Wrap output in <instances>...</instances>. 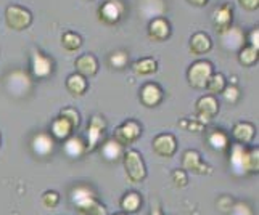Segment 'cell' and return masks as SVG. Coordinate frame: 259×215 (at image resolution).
<instances>
[{"label":"cell","mask_w":259,"mask_h":215,"mask_svg":"<svg viewBox=\"0 0 259 215\" xmlns=\"http://www.w3.org/2000/svg\"><path fill=\"white\" fill-rule=\"evenodd\" d=\"M71 201L76 205L77 212L82 215H108L106 207L102 202H98L97 194L87 185H77L76 188H73Z\"/></svg>","instance_id":"cell-1"},{"label":"cell","mask_w":259,"mask_h":215,"mask_svg":"<svg viewBox=\"0 0 259 215\" xmlns=\"http://www.w3.org/2000/svg\"><path fill=\"white\" fill-rule=\"evenodd\" d=\"M122 160H124V169H126L127 178L132 183H140L145 180L147 169H145L144 157H142L139 151H136V149L124 151Z\"/></svg>","instance_id":"cell-2"},{"label":"cell","mask_w":259,"mask_h":215,"mask_svg":"<svg viewBox=\"0 0 259 215\" xmlns=\"http://www.w3.org/2000/svg\"><path fill=\"white\" fill-rule=\"evenodd\" d=\"M5 21L8 28L15 31H23L28 29L32 23V15L28 8L20 7V5H10L5 10Z\"/></svg>","instance_id":"cell-3"},{"label":"cell","mask_w":259,"mask_h":215,"mask_svg":"<svg viewBox=\"0 0 259 215\" xmlns=\"http://www.w3.org/2000/svg\"><path fill=\"white\" fill-rule=\"evenodd\" d=\"M212 74V65L206 60H198L187 71V79L193 88H204L209 76Z\"/></svg>","instance_id":"cell-4"},{"label":"cell","mask_w":259,"mask_h":215,"mask_svg":"<svg viewBox=\"0 0 259 215\" xmlns=\"http://www.w3.org/2000/svg\"><path fill=\"white\" fill-rule=\"evenodd\" d=\"M142 135V127L140 124L136 121H126L122 122L118 129L114 130V140L122 146L132 145L134 141H137L139 137Z\"/></svg>","instance_id":"cell-5"},{"label":"cell","mask_w":259,"mask_h":215,"mask_svg":"<svg viewBox=\"0 0 259 215\" xmlns=\"http://www.w3.org/2000/svg\"><path fill=\"white\" fill-rule=\"evenodd\" d=\"M105 130H106V122L102 116H94L89 122V127H87V141H85V148L87 151H94L105 135Z\"/></svg>","instance_id":"cell-6"},{"label":"cell","mask_w":259,"mask_h":215,"mask_svg":"<svg viewBox=\"0 0 259 215\" xmlns=\"http://www.w3.org/2000/svg\"><path fill=\"white\" fill-rule=\"evenodd\" d=\"M124 13V5L121 0H105L98 8V18L105 24H116Z\"/></svg>","instance_id":"cell-7"},{"label":"cell","mask_w":259,"mask_h":215,"mask_svg":"<svg viewBox=\"0 0 259 215\" xmlns=\"http://www.w3.org/2000/svg\"><path fill=\"white\" fill-rule=\"evenodd\" d=\"M182 169L185 172H193L198 175H208L211 174V167L204 164L201 160V156L198 151L195 149H187L182 156Z\"/></svg>","instance_id":"cell-8"},{"label":"cell","mask_w":259,"mask_h":215,"mask_svg":"<svg viewBox=\"0 0 259 215\" xmlns=\"http://www.w3.org/2000/svg\"><path fill=\"white\" fill-rule=\"evenodd\" d=\"M219 111V103L214 98V95H204L196 101V114H198V121L206 125L214 116Z\"/></svg>","instance_id":"cell-9"},{"label":"cell","mask_w":259,"mask_h":215,"mask_svg":"<svg viewBox=\"0 0 259 215\" xmlns=\"http://www.w3.org/2000/svg\"><path fill=\"white\" fill-rule=\"evenodd\" d=\"M31 69L37 79H47L53 73V61L52 58L42 55L39 50H34L31 55Z\"/></svg>","instance_id":"cell-10"},{"label":"cell","mask_w":259,"mask_h":215,"mask_svg":"<svg viewBox=\"0 0 259 215\" xmlns=\"http://www.w3.org/2000/svg\"><path fill=\"white\" fill-rule=\"evenodd\" d=\"M53 137L47 132H39L35 133L31 140V148H32V153L39 157H47L53 153Z\"/></svg>","instance_id":"cell-11"},{"label":"cell","mask_w":259,"mask_h":215,"mask_svg":"<svg viewBox=\"0 0 259 215\" xmlns=\"http://www.w3.org/2000/svg\"><path fill=\"white\" fill-rule=\"evenodd\" d=\"M177 149V140L172 133H161L153 140V151L161 157H171Z\"/></svg>","instance_id":"cell-12"},{"label":"cell","mask_w":259,"mask_h":215,"mask_svg":"<svg viewBox=\"0 0 259 215\" xmlns=\"http://www.w3.org/2000/svg\"><path fill=\"white\" fill-rule=\"evenodd\" d=\"M171 35V24L163 16H156L148 23V37L155 42H163Z\"/></svg>","instance_id":"cell-13"},{"label":"cell","mask_w":259,"mask_h":215,"mask_svg":"<svg viewBox=\"0 0 259 215\" xmlns=\"http://www.w3.org/2000/svg\"><path fill=\"white\" fill-rule=\"evenodd\" d=\"M212 23L216 26V31L219 34L226 32L232 26V5L222 4L214 8L212 12Z\"/></svg>","instance_id":"cell-14"},{"label":"cell","mask_w":259,"mask_h":215,"mask_svg":"<svg viewBox=\"0 0 259 215\" xmlns=\"http://www.w3.org/2000/svg\"><path fill=\"white\" fill-rule=\"evenodd\" d=\"M163 100V90L159 88V85L148 82L140 88V101L148 107L158 106Z\"/></svg>","instance_id":"cell-15"},{"label":"cell","mask_w":259,"mask_h":215,"mask_svg":"<svg viewBox=\"0 0 259 215\" xmlns=\"http://www.w3.org/2000/svg\"><path fill=\"white\" fill-rule=\"evenodd\" d=\"M74 66H76L77 74L84 76L85 79L94 77L98 73V61L94 55H91V53H85V55L79 57L74 63Z\"/></svg>","instance_id":"cell-16"},{"label":"cell","mask_w":259,"mask_h":215,"mask_svg":"<svg viewBox=\"0 0 259 215\" xmlns=\"http://www.w3.org/2000/svg\"><path fill=\"white\" fill-rule=\"evenodd\" d=\"M254 135H256V129H254V125L249 122H237L234 125V129H232V137H234V140L240 143V145L251 143L254 140Z\"/></svg>","instance_id":"cell-17"},{"label":"cell","mask_w":259,"mask_h":215,"mask_svg":"<svg viewBox=\"0 0 259 215\" xmlns=\"http://www.w3.org/2000/svg\"><path fill=\"white\" fill-rule=\"evenodd\" d=\"M221 37H222V45H224L227 50L238 51L240 48L243 47V43H245V34L242 32V29L232 28V26L226 32L221 34Z\"/></svg>","instance_id":"cell-18"},{"label":"cell","mask_w":259,"mask_h":215,"mask_svg":"<svg viewBox=\"0 0 259 215\" xmlns=\"http://www.w3.org/2000/svg\"><path fill=\"white\" fill-rule=\"evenodd\" d=\"M245 146L240 145V143H234L230 148V157L229 163L230 167L234 170V174L237 175H245Z\"/></svg>","instance_id":"cell-19"},{"label":"cell","mask_w":259,"mask_h":215,"mask_svg":"<svg viewBox=\"0 0 259 215\" xmlns=\"http://www.w3.org/2000/svg\"><path fill=\"white\" fill-rule=\"evenodd\" d=\"M189 47H190L192 55L200 57V55H204V53H208L212 48V42L206 32H195L190 37Z\"/></svg>","instance_id":"cell-20"},{"label":"cell","mask_w":259,"mask_h":215,"mask_svg":"<svg viewBox=\"0 0 259 215\" xmlns=\"http://www.w3.org/2000/svg\"><path fill=\"white\" fill-rule=\"evenodd\" d=\"M63 149H65V153H66L69 157H73V159L82 157V154L87 153L85 141H84L81 137H76V135H69V137L65 140Z\"/></svg>","instance_id":"cell-21"},{"label":"cell","mask_w":259,"mask_h":215,"mask_svg":"<svg viewBox=\"0 0 259 215\" xmlns=\"http://www.w3.org/2000/svg\"><path fill=\"white\" fill-rule=\"evenodd\" d=\"M100 153L103 156V159L110 160V163H116V160H119L124 154V146L119 145L118 141L114 138L113 140H106L102 148H100Z\"/></svg>","instance_id":"cell-22"},{"label":"cell","mask_w":259,"mask_h":215,"mask_svg":"<svg viewBox=\"0 0 259 215\" xmlns=\"http://www.w3.org/2000/svg\"><path fill=\"white\" fill-rule=\"evenodd\" d=\"M31 88V80L29 77L23 74L21 71H16L10 77H8V90L16 93V92H29Z\"/></svg>","instance_id":"cell-23"},{"label":"cell","mask_w":259,"mask_h":215,"mask_svg":"<svg viewBox=\"0 0 259 215\" xmlns=\"http://www.w3.org/2000/svg\"><path fill=\"white\" fill-rule=\"evenodd\" d=\"M73 130H74L73 125L65 118H61V116H58V118L52 122V127H50V133L57 140H66L69 135H73Z\"/></svg>","instance_id":"cell-24"},{"label":"cell","mask_w":259,"mask_h":215,"mask_svg":"<svg viewBox=\"0 0 259 215\" xmlns=\"http://www.w3.org/2000/svg\"><path fill=\"white\" fill-rule=\"evenodd\" d=\"M66 88L69 90L71 95L81 96V95H84L85 90H87V79H85L84 76H81V74H77V73L71 74V76H68V79H66Z\"/></svg>","instance_id":"cell-25"},{"label":"cell","mask_w":259,"mask_h":215,"mask_svg":"<svg viewBox=\"0 0 259 215\" xmlns=\"http://www.w3.org/2000/svg\"><path fill=\"white\" fill-rule=\"evenodd\" d=\"M208 143L212 149L222 151L229 146V137H227V133L222 132L221 129H212L208 133Z\"/></svg>","instance_id":"cell-26"},{"label":"cell","mask_w":259,"mask_h":215,"mask_svg":"<svg viewBox=\"0 0 259 215\" xmlns=\"http://www.w3.org/2000/svg\"><path fill=\"white\" fill-rule=\"evenodd\" d=\"M134 73L137 76H150V74H155L156 69H158V63L153 58H142L139 61L134 63Z\"/></svg>","instance_id":"cell-27"},{"label":"cell","mask_w":259,"mask_h":215,"mask_svg":"<svg viewBox=\"0 0 259 215\" xmlns=\"http://www.w3.org/2000/svg\"><path fill=\"white\" fill-rule=\"evenodd\" d=\"M140 204H142V198L139 196V193H127V194H124L122 196V199H121V209L124 212H127V213H134V212H137L139 207H140Z\"/></svg>","instance_id":"cell-28"},{"label":"cell","mask_w":259,"mask_h":215,"mask_svg":"<svg viewBox=\"0 0 259 215\" xmlns=\"http://www.w3.org/2000/svg\"><path fill=\"white\" fill-rule=\"evenodd\" d=\"M226 77L222 76L221 73H218V74H211L209 76V79H208V82H206V85H204V88L209 92V95H218V93H222V90L226 88Z\"/></svg>","instance_id":"cell-29"},{"label":"cell","mask_w":259,"mask_h":215,"mask_svg":"<svg viewBox=\"0 0 259 215\" xmlns=\"http://www.w3.org/2000/svg\"><path fill=\"white\" fill-rule=\"evenodd\" d=\"M259 170V149L251 148L245 149V172L256 174Z\"/></svg>","instance_id":"cell-30"},{"label":"cell","mask_w":259,"mask_h":215,"mask_svg":"<svg viewBox=\"0 0 259 215\" xmlns=\"http://www.w3.org/2000/svg\"><path fill=\"white\" fill-rule=\"evenodd\" d=\"M61 45H63L65 50L68 51H76L81 48L82 45V39H81V35L76 34V32H65L63 35H61Z\"/></svg>","instance_id":"cell-31"},{"label":"cell","mask_w":259,"mask_h":215,"mask_svg":"<svg viewBox=\"0 0 259 215\" xmlns=\"http://www.w3.org/2000/svg\"><path fill=\"white\" fill-rule=\"evenodd\" d=\"M238 61L243 66H253L257 61V50L251 45H245L238 50Z\"/></svg>","instance_id":"cell-32"},{"label":"cell","mask_w":259,"mask_h":215,"mask_svg":"<svg viewBox=\"0 0 259 215\" xmlns=\"http://www.w3.org/2000/svg\"><path fill=\"white\" fill-rule=\"evenodd\" d=\"M108 63H110V66L114 69H124L129 63V55L126 51H114L110 55Z\"/></svg>","instance_id":"cell-33"},{"label":"cell","mask_w":259,"mask_h":215,"mask_svg":"<svg viewBox=\"0 0 259 215\" xmlns=\"http://www.w3.org/2000/svg\"><path fill=\"white\" fill-rule=\"evenodd\" d=\"M60 116H61V118H65L71 125H73V129H77L79 127L81 118H79V113L74 110V107H63V110L60 111Z\"/></svg>","instance_id":"cell-34"},{"label":"cell","mask_w":259,"mask_h":215,"mask_svg":"<svg viewBox=\"0 0 259 215\" xmlns=\"http://www.w3.org/2000/svg\"><path fill=\"white\" fill-rule=\"evenodd\" d=\"M60 202V194L53 190H49L42 194V204L46 205L47 209H55Z\"/></svg>","instance_id":"cell-35"},{"label":"cell","mask_w":259,"mask_h":215,"mask_svg":"<svg viewBox=\"0 0 259 215\" xmlns=\"http://www.w3.org/2000/svg\"><path fill=\"white\" fill-rule=\"evenodd\" d=\"M171 180H172L174 186L184 188V186H187V183H189V177H187V172L184 169H176L171 174Z\"/></svg>","instance_id":"cell-36"},{"label":"cell","mask_w":259,"mask_h":215,"mask_svg":"<svg viewBox=\"0 0 259 215\" xmlns=\"http://www.w3.org/2000/svg\"><path fill=\"white\" fill-rule=\"evenodd\" d=\"M230 213L232 215H253V209L248 202L240 201V202H234V205H232V209H230Z\"/></svg>","instance_id":"cell-37"},{"label":"cell","mask_w":259,"mask_h":215,"mask_svg":"<svg viewBox=\"0 0 259 215\" xmlns=\"http://www.w3.org/2000/svg\"><path fill=\"white\" fill-rule=\"evenodd\" d=\"M222 95H224L226 101H229L230 104H234L238 101V96H240V92L235 85H226V88L222 90Z\"/></svg>","instance_id":"cell-38"},{"label":"cell","mask_w":259,"mask_h":215,"mask_svg":"<svg viewBox=\"0 0 259 215\" xmlns=\"http://www.w3.org/2000/svg\"><path fill=\"white\" fill-rule=\"evenodd\" d=\"M232 205H234V199H232L230 196H227V194L221 196V198L218 199V207L222 212H230Z\"/></svg>","instance_id":"cell-39"},{"label":"cell","mask_w":259,"mask_h":215,"mask_svg":"<svg viewBox=\"0 0 259 215\" xmlns=\"http://www.w3.org/2000/svg\"><path fill=\"white\" fill-rule=\"evenodd\" d=\"M248 45H251V47H254L256 50H259V28H254L251 32H249V35H248Z\"/></svg>","instance_id":"cell-40"},{"label":"cell","mask_w":259,"mask_h":215,"mask_svg":"<svg viewBox=\"0 0 259 215\" xmlns=\"http://www.w3.org/2000/svg\"><path fill=\"white\" fill-rule=\"evenodd\" d=\"M240 5H242V7L245 8V10L253 12V10H257L259 0H240Z\"/></svg>","instance_id":"cell-41"},{"label":"cell","mask_w":259,"mask_h":215,"mask_svg":"<svg viewBox=\"0 0 259 215\" xmlns=\"http://www.w3.org/2000/svg\"><path fill=\"white\" fill-rule=\"evenodd\" d=\"M150 215H163V212H161V207H159V204H158V202H155L153 205H151Z\"/></svg>","instance_id":"cell-42"},{"label":"cell","mask_w":259,"mask_h":215,"mask_svg":"<svg viewBox=\"0 0 259 215\" xmlns=\"http://www.w3.org/2000/svg\"><path fill=\"white\" fill-rule=\"evenodd\" d=\"M189 2L195 7H204L208 4V0H189Z\"/></svg>","instance_id":"cell-43"},{"label":"cell","mask_w":259,"mask_h":215,"mask_svg":"<svg viewBox=\"0 0 259 215\" xmlns=\"http://www.w3.org/2000/svg\"><path fill=\"white\" fill-rule=\"evenodd\" d=\"M116 215H126V213H116Z\"/></svg>","instance_id":"cell-44"}]
</instances>
